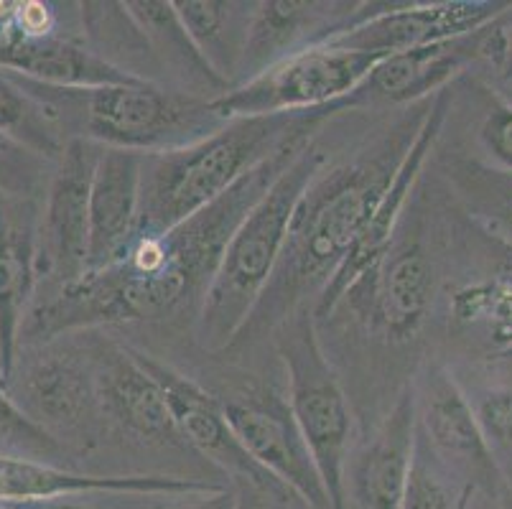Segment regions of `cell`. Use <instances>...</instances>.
<instances>
[{
    "instance_id": "6da1fadb",
    "label": "cell",
    "mask_w": 512,
    "mask_h": 509,
    "mask_svg": "<svg viewBox=\"0 0 512 509\" xmlns=\"http://www.w3.org/2000/svg\"><path fill=\"white\" fill-rule=\"evenodd\" d=\"M306 146L276 153L217 202L169 232L138 237L128 255L110 268L87 270L51 288L46 298L31 306L21 344H44L92 326L161 321L186 303L204 298L242 219Z\"/></svg>"
},
{
    "instance_id": "7a4b0ae2",
    "label": "cell",
    "mask_w": 512,
    "mask_h": 509,
    "mask_svg": "<svg viewBox=\"0 0 512 509\" xmlns=\"http://www.w3.org/2000/svg\"><path fill=\"white\" fill-rule=\"evenodd\" d=\"M431 100L406 107L362 151L339 166H327L311 181L293 212L271 283L232 347L276 334L283 321L304 311L309 298L319 301L411 151Z\"/></svg>"
},
{
    "instance_id": "3957f363",
    "label": "cell",
    "mask_w": 512,
    "mask_h": 509,
    "mask_svg": "<svg viewBox=\"0 0 512 509\" xmlns=\"http://www.w3.org/2000/svg\"><path fill=\"white\" fill-rule=\"evenodd\" d=\"M347 110H355L352 95L316 110L232 118L192 146L146 156L136 240L186 222L276 153L311 143L321 125Z\"/></svg>"
},
{
    "instance_id": "277c9868",
    "label": "cell",
    "mask_w": 512,
    "mask_h": 509,
    "mask_svg": "<svg viewBox=\"0 0 512 509\" xmlns=\"http://www.w3.org/2000/svg\"><path fill=\"white\" fill-rule=\"evenodd\" d=\"M11 74L49 107L59 128L69 133V140L85 138L102 148L158 156L192 146L227 123L214 110L212 100L143 79L67 90Z\"/></svg>"
},
{
    "instance_id": "5b68a950",
    "label": "cell",
    "mask_w": 512,
    "mask_h": 509,
    "mask_svg": "<svg viewBox=\"0 0 512 509\" xmlns=\"http://www.w3.org/2000/svg\"><path fill=\"white\" fill-rule=\"evenodd\" d=\"M327 166V153L311 140L273 181L227 242L225 255L199 303L197 342L207 352L230 349L242 326L248 324L281 260L293 212L311 181Z\"/></svg>"
},
{
    "instance_id": "8992f818",
    "label": "cell",
    "mask_w": 512,
    "mask_h": 509,
    "mask_svg": "<svg viewBox=\"0 0 512 509\" xmlns=\"http://www.w3.org/2000/svg\"><path fill=\"white\" fill-rule=\"evenodd\" d=\"M278 357L286 364L288 405L306 438L332 509H344V464L352 451V413L327 354L316 336V319L299 311L276 329Z\"/></svg>"
},
{
    "instance_id": "52a82bcc",
    "label": "cell",
    "mask_w": 512,
    "mask_h": 509,
    "mask_svg": "<svg viewBox=\"0 0 512 509\" xmlns=\"http://www.w3.org/2000/svg\"><path fill=\"white\" fill-rule=\"evenodd\" d=\"M385 59L388 56L321 44L273 64L258 77L212 100V105L225 120L316 110L355 95L372 69Z\"/></svg>"
},
{
    "instance_id": "ba28073f",
    "label": "cell",
    "mask_w": 512,
    "mask_h": 509,
    "mask_svg": "<svg viewBox=\"0 0 512 509\" xmlns=\"http://www.w3.org/2000/svg\"><path fill=\"white\" fill-rule=\"evenodd\" d=\"M237 441L309 509H332L316 461L311 456L288 398L260 382H245L217 395Z\"/></svg>"
},
{
    "instance_id": "9c48e42d",
    "label": "cell",
    "mask_w": 512,
    "mask_h": 509,
    "mask_svg": "<svg viewBox=\"0 0 512 509\" xmlns=\"http://www.w3.org/2000/svg\"><path fill=\"white\" fill-rule=\"evenodd\" d=\"M133 352L141 359L143 367L156 377L158 385L164 387L171 415H174L179 436L186 446L220 466L237 484H248V487L263 492L265 497H276L281 502L299 507V499L293 497L278 479H273L263 466L255 464L253 456L237 441L217 395L204 390L192 377L176 372L169 364L158 362L151 354H143L138 349H133Z\"/></svg>"
},
{
    "instance_id": "30bf717a",
    "label": "cell",
    "mask_w": 512,
    "mask_h": 509,
    "mask_svg": "<svg viewBox=\"0 0 512 509\" xmlns=\"http://www.w3.org/2000/svg\"><path fill=\"white\" fill-rule=\"evenodd\" d=\"M385 6L375 0H263L250 23L235 87L288 56L329 44Z\"/></svg>"
},
{
    "instance_id": "8fae6325",
    "label": "cell",
    "mask_w": 512,
    "mask_h": 509,
    "mask_svg": "<svg viewBox=\"0 0 512 509\" xmlns=\"http://www.w3.org/2000/svg\"><path fill=\"white\" fill-rule=\"evenodd\" d=\"M497 54H500V18L467 36L388 56L360 84L352 102L355 107L375 105V102L403 107L418 105L446 90L451 79L459 77L472 64H487L495 69Z\"/></svg>"
},
{
    "instance_id": "7c38bea8",
    "label": "cell",
    "mask_w": 512,
    "mask_h": 509,
    "mask_svg": "<svg viewBox=\"0 0 512 509\" xmlns=\"http://www.w3.org/2000/svg\"><path fill=\"white\" fill-rule=\"evenodd\" d=\"M102 146L72 138L57 161L41 209V275L51 286L87 273L90 255V196Z\"/></svg>"
},
{
    "instance_id": "4fadbf2b",
    "label": "cell",
    "mask_w": 512,
    "mask_h": 509,
    "mask_svg": "<svg viewBox=\"0 0 512 509\" xmlns=\"http://www.w3.org/2000/svg\"><path fill=\"white\" fill-rule=\"evenodd\" d=\"M451 110V92L449 87L441 90L439 95H434L431 107H428V115L423 120L421 130H418L416 140H413L411 151L406 153L400 168L395 171L393 181H390L388 191L380 199V204L375 207L372 217L367 219L365 230L357 237L355 247L349 250V255L344 258L342 268L337 270L329 286L324 288V293L319 296V301L314 303L311 314L314 319L321 316H332V311H337L342 306V301L347 298V293L380 263L385 252L393 245V235L398 230L400 217L406 212L408 202H411L413 191H416L418 179H421V171L426 166V161L434 153L436 140H439L441 130H444L446 118H449Z\"/></svg>"
},
{
    "instance_id": "5bb4252c",
    "label": "cell",
    "mask_w": 512,
    "mask_h": 509,
    "mask_svg": "<svg viewBox=\"0 0 512 509\" xmlns=\"http://www.w3.org/2000/svg\"><path fill=\"white\" fill-rule=\"evenodd\" d=\"M507 0H434V3H388L380 13L349 28L329 44L362 54L393 56L418 46L467 36L510 8Z\"/></svg>"
},
{
    "instance_id": "9a60e30c",
    "label": "cell",
    "mask_w": 512,
    "mask_h": 509,
    "mask_svg": "<svg viewBox=\"0 0 512 509\" xmlns=\"http://www.w3.org/2000/svg\"><path fill=\"white\" fill-rule=\"evenodd\" d=\"M418 431L446 474L464 479V487L500 492L505 476L484 441L467 392L449 372H428L426 385L416 390Z\"/></svg>"
},
{
    "instance_id": "2e32d148",
    "label": "cell",
    "mask_w": 512,
    "mask_h": 509,
    "mask_svg": "<svg viewBox=\"0 0 512 509\" xmlns=\"http://www.w3.org/2000/svg\"><path fill=\"white\" fill-rule=\"evenodd\" d=\"M41 278V209L34 196L0 191V385H11L23 324Z\"/></svg>"
},
{
    "instance_id": "e0dca14e",
    "label": "cell",
    "mask_w": 512,
    "mask_h": 509,
    "mask_svg": "<svg viewBox=\"0 0 512 509\" xmlns=\"http://www.w3.org/2000/svg\"><path fill=\"white\" fill-rule=\"evenodd\" d=\"M434 291V263L418 242L408 240L390 245L344 301L355 303L370 329L388 342H406L426 321Z\"/></svg>"
},
{
    "instance_id": "ac0fdd59",
    "label": "cell",
    "mask_w": 512,
    "mask_h": 509,
    "mask_svg": "<svg viewBox=\"0 0 512 509\" xmlns=\"http://www.w3.org/2000/svg\"><path fill=\"white\" fill-rule=\"evenodd\" d=\"M416 387H406L367 441L344 464V509H400L416 448Z\"/></svg>"
},
{
    "instance_id": "d6986e66",
    "label": "cell",
    "mask_w": 512,
    "mask_h": 509,
    "mask_svg": "<svg viewBox=\"0 0 512 509\" xmlns=\"http://www.w3.org/2000/svg\"><path fill=\"white\" fill-rule=\"evenodd\" d=\"M225 484L171 474L97 476L62 469L39 456L0 454V504L46 502L85 494H184L209 492Z\"/></svg>"
},
{
    "instance_id": "ffe728a7",
    "label": "cell",
    "mask_w": 512,
    "mask_h": 509,
    "mask_svg": "<svg viewBox=\"0 0 512 509\" xmlns=\"http://www.w3.org/2000/svg\"><path fill=\"white\" fill-rule=\"evenodd\" d=\"M97 405L120 431L148 446H186L171 415L164 387L133 349H107L95 370Z\"/></svg>"
},
{
    "instance_id": "44dd1931",
    "label": "cell",
    "mask_w": 512,
    "mask_h": 509,
    "mask_svg": "<svg viewBox=\"0 0 512 509\" xmlns=\"http://www.w3.org/2000/svg\"><path fill=\"white\" fill-rule=\"evenodd\" d=\"M141 153L102 148L90 196V255L87 270H102L128 255L141 214Z\"/></svg>"
},
{
    "instance_id": "7402d4cb",
    "label": "cell",
    "mask_w": 512,
    "mask_h": 509,
    "mask_svg": "<svg viewBox=\"0 0 512 509\" xmlns=\"http://www.w3.org/2000/svg\"><path fill=\"white\" fill-rule=\"evenodd\" d=\"M0 69L67 90H90L136 79L100 59L85 39L69 34L0 44Z\"/></svg>"
},
{
    "instance_id": "603a6c76",
    "label": "cell",
    "mask_w": 512,
    "mask_h": 509,
    "mask_svg": "<svg viewBox=\"0 0 512 509\" xmlns=\"http://www.w3.org/2000/svg\"><path fill=\"white\" fill-rule=\"evenodd\" d=\"M495 258L449 298L454 329L472 334L497 357L512 354V245L495 240Z\"/></svg>"
},
{
    "instance_id": "cb8c5ba5",
    "label": "cell",
    "mask_w": 512,
    "mask_h": 509,
    "mask_svg": "<svg viewBox=\"0 0 512 509\" xmlns=\"http://www.w3.org/2000/svg\"><path fill=\"white\" fill-rule=\"evenodd\" d=\"M18 395L23 400L18 408L44 431L49 426L74 428L100 410L95 372L74 354H46L31 364L21 377Z\"/></svg>"
},
{
    "instance_id": "d4e9b609",
    "label": "cell",
    "mask_w": 512,
    "mask_h": 509,
    "mask_svg": "<svg viewBox=\"0 0 512 509\" xmlns=\"http://www.w3.org/2000/svg\"><path fill=\"white\" fill-rule=\"evenodd\" d=\"M125 8L146 36L158 69L171 72V77L179 82V92L204 100H217L225 95L227 84L204 62L176 13L174 0H130Z\"/></svg>"
},
{
    "instance_id": "484cf974",
    "label": "cell",
    "mask_w": 512,
    "mask_h": 509,
    "mask_svg": "<svg viewBox=\"0 0 512 509\" xmlns=\"http://www.w3.org/2000/svg\"><path fill=\"white\" fill-rule=\"evenodd\" d=\"M181 23L197 44L204 62L227 84V92L237 84L242 54L258 3L245 0H174Z\"/></svg>"
},
{
    "instance_id": "4316f807",
    "label": "cell",
    "mask_w": 512,
    "mask_h": 509,
    "mask_svg": "<svg viewBox=\"0 0 512 509\" xmlns=\"http://www.w3.org/2000/svg\"><path fill=\"white\" fill-rule=\"evenodd\" d=\"M449 181L484 235L512 245V174L492 163L464 158L449 166Z\"/></svg>"
},
{
    "instance_id": "83f0119b",
    "label": "cell",
    "mask_w": 512,
    "mask_h": 509,
    "mask_svg": "<svg viewBox=\"0 0 512 509\" xmlns=\"http://www.w3.org/2000/svg\"><path fill=\"white\" fill-rule=\"evenodd\" d=\"M0 133L49 163H57L69 143L49 107L6 69H0Z\"/></svg>"
},
{
    "instance_id": "f1b7e54d",
    "label": "cell",
    "mask_w": 512,
    "mask_h": 509,
    "mask_svg": "<svg viewBox=\"0 0 512 509\" xmlns=\"http://www.w3.org/2000/svg\"><path fill=\"white\" fill-rule=\"evenodd\" d=\"M482 436L505 476V466L512 464V385H484L467 392Z\"/></svg>"
},
{
    "instance_id": "f546056e",
    "label": "cell",
    "mask_w": 512,
    "mask_h": 509,
    "mask_svg": "<svg viewBox=\"0 0 512 509\" xmlns=\"http://www.w3.org/2000/svg\"><path fill=\"white\" fill-rule=\"evenodd\" d=\"M462 494V489H459ZM459 494L451 492L446 482V471L434 459L426 438L416 428V448H413L411 476H408L406 497L400 509H456Z\"/></svg>"
},
{
    "instance_id": "4dcf8cb0",
    "label": "cell",
    "mask_w": 512,
    "mask_h": 509,
    "mask_svg": "<svg viewBox=\"0 0 512 509\" xmlns=\"http://www.w3.org/2000/svg\"><path fill=\"white\" fill-rule=\"evenodd\" d=\"M102 509H237V489L184 494H100Z\"/></svg>"
},
{
    "instance_id": "1f68e13d",
    "label": "cell",
    "mask_w": 512,
    "mask_h": 509,
    "mask_svg": "<svg viewBox=\"0 0 512 509\" xmlns=\"http://www.w3.org/2000/svg\"><path fill=\"white\" fill-rule=\"evenodd\" d=\"M0 436H6L13 446H21L36 456L57 454L59 443L49 431L34 423L29 415L18 408L11 392L0 385Z\"/></svg>"
},
{
    "instance_id": "d6a6232c",
    "label": "cell",
    "mask_w": 512,
    "mask_h": 509,
    "mask_svg": "<svg viewBox=\"0 0 512 509\" xmlns=\"http://www.w3.org/2000/svg\"><path fill=\"white\" fill-rule=\"evenodd\" d=\"M477 138L492 166L512 174V107L497 92L479 123Z\"/></svg>"
},
{
    "instance_id": "836d02e7",
    "label": "cell",
    "mask_w": 512,
    "mask_h": 509,
    "mask_svg": "<svg viewBox=\"0 0 512 509\" xmlns=\"http://www.w3.org/2000/svg\"><path fill=\"white\" fill-rule=\"evenodd\" d=\"M44 158L13 143L0 133V191L18 196H34L44 174Z\"/></svg>"
},
{
    "instance_id": "e575fe53",
    "label": "cell",
    "mask_w": 512,
    "mask_h": 509,
    "mask_svg": "<svg viewBox=\"0 0 512 509\" xmlns=\"http://www.w3.org/2000/svg\"><path fill=\"white\" fill-rule=\"evenodd\" d=\"M497 87L512 82V6L500 16V54L495 64Z\"/></svg>"
},
{
    "instance_id": "d590c367",
    "label": "cell",
    "mask_w": 512,
    "mask_h": 509,
    "mask_svg": "<svg viewBox=\"0 0 512 509\" xmlns=\"http://www.w3.org/2000/svg\"><path fill=\"white\" fill-rule=\"evenodd\" d=\"M13 509H97L90 504L77 502L74 497H62V499H46V502H26V504H8Z\"/></svg>"
},
{
    "instance_id": "8d00e7d4",
    "label": "cell",
    "mask_w": 512,
    "mask_h": 509,
    "mask_svg": "<svg viewBox=\"0 0 512 509\" xmlns=\"http://www.w3.org/2000/svg\"><path fill=\"white\" fill-rule=\"evenodd\" d=\"M265 499L268 497L258 489L248 487V484H237V509H268Z\"/></svg>"
},
{
    "instance_id": "74e56055",
    "label": "cell",
    "mask_w": 512,
    "mask_h": 509,
    "mask_svg": "<svg viewBox=\"0 0 512 509\" xmlns=\"http://www.w3.org/2000/svg\"><path fill=\"white\" fill-rule=\"evenodd\" d=\"M474 492H477V489H474V487H462V494H459V504H456V509H469V507H472Z\"/></svg>"
},
{
    "instance_id": "f35d334b",
    "label": "cell",
    "mask_w": 512,
    "mask_h": 509,
    "mask_svg": "<svg viewBox=\"0 0 512 509\" xmlns=\"http://www.w3.org/2000/svg\"><path fill=\"white\" fill-rule=\"evenodd\" d=\"M495 92L502 97V100L507 102V105L512 107V82H510V84H502V87H497Z\"/></svg>"
},
{
    "instance_id": "ab89813d",
    "label": "cell",
    "mask_w": 512,
    "mask_h": 509,
    "mask_svg": "<svg viewBox=\"0 0 512 509\" xmlns=\"http://www.w3.org/2000/svg\"><path fill=\"white\" fill-rule=\"evenodd\" d=\"M0 509H13V507H8V504H0Z\"/></svg>"
},
{
    "instance_id": "60d3db41",
    "label": "cell",
    "mask_w": 512,
    "mask_h": 509,
    "mask_svg": "<svg viewBox=\"0 0 512 509\" xmlns=\"http://www.w3.org/2000/svg\"><path fill=\"white\" fill-rule=\"evenodd\" d=\"M299 509H309V507H304V504H299Z\"/></svg>"
},
{
    "instance_id": "b9f144b4",
    "label": "cell",
    "mask_w": 512,
    "mask_h": 509,
    "mask_svg": "<svg viewBox=\"0 0 512 509\" xmlns=\"http://www.w3.org/2000/svg\"><path fill=\"white\" fill-rule=\"evenodd\" d=\"M507 357H512V354H507Z\"/></svg>"
},
{
    "instance_id": "7bdbcfd3",
    "label": "cell",
    "mask_w": 512,
    "mask_h": 509,
    "mask_svg": "<svg viewBox=\"0 0 512 509\" xmlns=\"http://www.w3.org/2000/svg\"><path fill=\"white\" fill-rule=\"evenodd\" d=\"M510 509H512V504H510Z\"/></svg>"
}]
</instances>
